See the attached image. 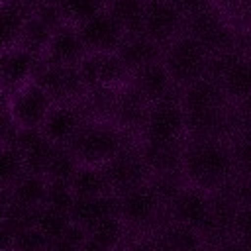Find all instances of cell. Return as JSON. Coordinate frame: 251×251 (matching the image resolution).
<instances>
[{"instance_id": "cell-1", "label": "cell", "mask_w": 251, "mask_h": 251, "mask_svg": "<svg viewBox=\"0 0 251 251\" xmlns=\"http://www.w3.org/2000/svg\"><path fill=\"white\" fill-rule=\"evenodd\" d=\"M233 171V149L220 137H192L184 143L182 175L190 186L216 192L229 182Z\"/></svg>"}, {"instance_id": "cell-2", "label": "cell", "mask_w": 251, "mask_h": 251, "mask_svg": "<svg viewBox=\"0 0 251 251\" xmlns=\"http://www.w3.org/2000/svg\"><path fill=\"white\" fill-rule=\"evenodd\" d=\"M80 165H96L104 167L110 159H114L124 147V129L116 124L94 120L84 122L78 133L69 143Z\"/></svg>"}, {"instance_id": "cell-3", "label": "cell", "mask_w": 251, "mask_h": 251, "mask_svg": "<svg viewBox=\"0 0 251 251\" xmlns=\"http://www.w3.org/2000/svg\"><path fill=\"white\" fill-rule=\"evenodd\" d=\"M210 59V51L192 35L175 39L163 55V63L173 82L182 88L208 76Z\"/></svg>"}, {"instance_id": "cell-4", "label": "cell", "mask_w": 251, "mask_h": 251, "mask_svg": "<svg viewBox=\"0 0 251 251\" xmlns=\"http://www.w3.org/2000/svg\"><path fill=\"white\" fill-rule=\"evenodd\" d=\"M184 131H186V112L180 100H175L171 96L151 104L143 127L145 143L165 145V143L182 141Z\"/></svg>"}, {"instance_id": "cell-5", "label": "cell", "mask_w": 251, "mask_h": 251, "mask_svg": "<svg viewBox=\"0 0 251 251\" xmlns=\"http://www.w3.org/2000/svg\"><path fill=\"white\" fill-rule=\"evenodd\" d=\"M118 200L120 218L127 224L129 229H147L149 226H155L163 210H167L165 200L149 180L120 194Z\"/></svg>"}, {"instance_id": "cell-6", "label": "cell", "mask_w": 251, "mask_h": 251, "mask_svg": "<svg viewBox=\"0 0 251 251\" xmlns=\"http://www.w3.org/2000/svg\"><path fill=\"white\" fill-rule=\"evenodd\" d=\"M33 80L45 88L53 102H73L88 90L78 65H53L47 59L37 61Z\"/></svg>"}, {"instance_id": "cell-7", "label": "cell", "mask_w": 251, "mask_h": 251, "mask_svg": "<svg viewBox=\"0 0 251 251\" xmlns=\"http://www.w3.org/2000/svg\"><path fill=\"white\" fill-rule=\"evenodd\" d=\"M102 169L106 173L110 190L116 196H120V194L127 192V190L147 182L149 180V173H151V169H149V165L145 161L143 149L129 147V145H126Z\"/></svg>"}, {"instance_id": "cell-8", "label": "cell", "mask_w": 251, "mask_h": 251, "mask_svg": "<svg viewBox=\"0 0 251 251\" xmlns=\"http://www.w3.org/2000/svg\"><path fill=\"white\" fill-rule=\"evenodd\" d=\"M212 78H216L224 92L233 100L251 98V61L229 51H220L210 59Z\"/></svg>"}, {"instance_id": "cell-9", "label": "cell", "mask_w": 251, "mask_h": 251, "mask_svg": "<svg viewBox=\"0 0 251 251\" xmlns=\"http://www.w3.org/2000/svg\"><path fill=\"white\" fill-rule=\"evenodd\" d=\"M53 104V98L35 80L16 88L8 100L10 114L18 127H41Z\"/></svg>"}, {"instance_id": "cell-10", "label": "cell", "mask_w": 251, "mask_h": 251, "mask_svg": "<svg viewBox=\"0 0 251 251\" xmlns=\"http://www.w3.org/2000/svg\"><path fill=\"white\" fill-rule=\"evenodd\" d=\"M212 210V194L196 188V186H182L167 206V214L171 222L180 226L192 227L202 231Z\"/></svg>"}, {"instance_id": "cell-11", "label": "cell", "mask_w": 251, "mask_h": 251, "mask_svg": "<svg viewBox=\"0 0 251 251\" xmlns=\"http://www.w3.org/2000/svg\"><path fill=\"white\" fill-rule=\"evenodd\" d=\"M78 71L88 90L118 88L129 75L118 53H86V57L78 63Z\"/></svg>"}, {"instance_id": "cell-12", "label": "cell", "mask_w": 251, "mask_h": 251, "mask_svg": "<svg viewBox=\"0 0 251 251\" xmlns=\"http://www.w3.org/2000/svg\"><path fill=\"white\" fill-rule=\"evenodd\" d=\"M78 33L88 53H116L126 37L124 27L110 12H98L82 22Z\"/></svg>"}, {"instance_id": "cell-13", "label": "cell", "mask_w": 251, "mask_h": 251, "mask_svg": "<svg viewBox=\"0 0 251 251\" xmlns=\"http://www.w3.org/2000/svg\"><path fill=\"white\" fill-rule=\"evenodd\" d=\"M149 108H151V104L145 100V96L133 84H129L116 92L110 116L120 129H124V131L139 129L143 133Z\"/></svg>"}, {"instance_id": "cell-14", "label": "cell", "mask_w": 251, "mask_h": 251, "mask_svg": "<svg viewBox=\"0 0 251 251\" xmlns=\"http://www.w3.org/2000/svg\"><path fill=\"white\" fill-rule=\"evenodd\" d=\"M180 27V12L171 0H147L143 33L157 43L171 41Z\"/></svg>"}, {"instance_id": "cell-15", "label": "cell", "mask_w": 251, "mask_h": 251, "mask_svg": "<svg viewBox=\"0 0 251 251\" xmlns=\"http://www.w3.org/2000/svg\"><path fill=\"white\" fill-rule=\"evenodd\" d=\"M82 124L84 120L76 106H73L71 102H55L45 122L41 124V131L53 143L69 145L73 137L78 133V129L82 127Z\"/></svg>"}, {"instance_id": "cell-16", "label": "cell", "mask_w": 251, "mask_h": 251, "mask_svg": "<svg viewBox=\"0 0 251 251\" xmlns=\"http://www.w3.org/2000/svg\"><path fill=\"white\" fill-rule=\"evenodd\" d=\"M116 53L122 59V63L126 65V69L129 71V75H133L135 71H139L147 65L159 63V59H161L159 43L153 41L151 37H147L143 31L126 33V37L120 43Z\"/></svg>"}, {"instance_id": "cell-17", "label": "cell", "mask_w": 251, "mask_h": 251, "mask_svg": "<svg viewBox=\"0 0 251 251\" xmlns=\"http://www.w3.org/2000/svg\"><path fill=\"white\" fill-rule=\"evenodd\" d=\"M86 53L88 51L80 39L78 29L61 25L51 35V41L45 49V59L53 65H78Z\"/></svg>"}, {"instance_id": "cell-18", "label": "cell", "mask_w": 251, "mask_h": 251, "mask_svg": "<svg viewBox=\"0 0 251 251\" xmlns=\"http://www.w3.org/2000/svg\"><path fill=\"white\" fill-rule=\"evenodd\" d=\"M112 216H120V200L116 194L76 198L71 208V220L84 229Z\"/></svg>"}, {"instance_id": "cell-19", "label": "cell", "mask_w": 251, "mask_h": 251, "mask_svg": "<svg viewBox=\"0 0 251 251\" xmlns=\"http://www.w3.org/2000/svg\"><path fill=\"white\" fill-rule=\"evenodd\" d=\"M35 67H37L35 53L27 51V49H24L20 45H14V47L4 49V53H2V65H0L4 86L16 90V88L24 86L25 82L33 80Z\"/></svg>"}, {"instance_id": "cell-20", "label": "cell", "mask_w": 251, "mask_h": 251, "mask_svg": "<svg viewBox=\"0 0 251 251\" xmlns=\"http://www.w3.org/2000/svg\"><path fill=\"white\" fill-rule=\"evenodd\" d=\"M131 84L145 96V100L149 104H155L159 100L171 98V92L176 86L173 82V78H171L165 63H161V61L135 71L133 73V78H131Z\"/></svg>"}, {"instance_id": "cell-21", "label": "cell", "mask_w": 251, "mask_h": 251, "mask_svg": "<svg viewBox=\"0 0 251 251\" xmlns=\"http://www.w3.org/2000/svg\"><path fill=\"white\" fill-rule=\"evenodd\" d=\"M188 27H190V35L194 39H198L210 53L226 51V47L229 43V33L226 31L220 18H216L212 12L200 10V12L192 14Z\"/></svg>"}, {"instance_id": "cell-22", "label": "cell", "mask_w": 251, "mask_h": 251, "mask_svg": "<svg viewBox=\"0 0 251 251\" xmlns=\"http://www.w3.org/2000/svg\"><path fill=\"white\" fill-rule=\"evenodd\" d=\"M47 188H49V180L45 175L39 173H25L22 175L10 188H4V194H8V198L31 206V208H39L45 204L47 198Z\"/></svg>"}, {"instance_id": "cell-23", "label": "cell", "mask_w": 251, "mask_h": 251, "mask_svg": "<svg viewBox=\"0 0 251 251\" xmlns=\"http://www.w3.org/2000/svg\"><path fill=\"white\" fill-rule=\"evenodd\" d=\"M29 4L27 0H4L2 4V43L4 49L18 45L24 25L29 20Z\"/></svg>"}, {"instance_id": "cell-24", "label": "cell", "mask_w": 251, "mask_h": 251, "mask_svg": "<svg viewBox=\"0 0 251 251\" xmlns=\"http://www.w3.org/2000/svg\"><path fill=\"white\" fill-rule=\"evenodd\" d=\"M69 184H71L76 198L112 194L104 169L96 167V165H80Z\"/></svg>"}, {"instance_id": "cell-25", "label": "cell", "mask_w": 251, "mask_h": 251, "mask_svg": "<svg viewBox=\"0 0 251 251\" xmlns=\"http://www.w3.org/2000/svg\"><path fill=\"white\" fill-rule=\"evenodd\" d=\"M127 231H129L127 224L120 216H112V218H106V220L94 224L92 227H88L86 235H88L90 241H94V243H98L106 249L120 251L126 245Z\"/></svg>"}, {"instance_id": "cell-26", "label": "cell", "mask_w": 251, "mask_h": 251, "mask_svg": "<svg viewBox=\"0 0 251 251\" xmlns=\"http://www.w3.org/2000/svg\"><path fill=\"white\" fill-rule=\"evenodd\" d=\"M80 161L76 159V155L73 153V149L69 145H55V151L45 167V176L47 180H61V182H71V178L75 176V173L78 171Z\"/></svg>"}, {"instance_id": "cell-27", "label": "cell", "mask_w": 251, "mask_h": 251, "mask_svg": "<svg viewBox=\"0 0 251 251\" xmlns=\"http://www.w3.org/2000/svg\"><path fill=\"white\" fill-rule=\"evenodd\" d=\"M110 14L118 20L126 33L143 31L145 2L143 0H114L110 4Z\"/></svg>"}, {"instance_id": "cell-28", "label": "cell", "mask_w": 251, "mask_h": 251, "mask_svg": "<svg viewBox=\"0 0 251 251\" xmlns=\"http://www.w3.org/2000/svg\"><path fill=\"white\" fill-rule=\"evenodd\" d=\"M47 237L37 226L20 229L16 233L2 231V251H47Z\"/></svg>"}, {"instance_id": "cell-29", "label": "cell", "mask_w": 251, "mask_h": 251, "mask_svg": "<svg viewBox=\"0 0 251 251\" xmlns=\"http://www.w3.org/2000/svg\"><path fill=\"white\" fill-rule=\"evenodd\" d=\"M73 224L71 214L67 210L43 204L37 208V218H35V226L43 231V235L47 237V241L55 239L59 233H63L69 226Z\"/></svg>"}, {"instance_id": "cell-30", "label": "cell", "mask_w": 251, "mask_h": 251, "mask_svg": "<svg viewBox=\"0 0 251 251\" xmlns=\"http://www.w3.org/2000/svg\"><path fill=\"white\" fill-rule=\"evenodd\" d=\"M51 35H53V29L45 22H41L37 16H31L27 20V24L24 25V29H22L18 45L37 55V53L47 49V45L51 41Z\"/></svg>"}, {"instance_id": "cell-31", "label": "cell", "mask_w": 251, "mask_h": 251, "mask_svg": "<svg viewBox=\"0 0 251 251\" xmlns=\"http://www.w3.org/2000/svg\"><path fill=\"white\" fill-rule=\"evenodd\" d=\"M27 171H25L22 153L12 143H4V147H2V186L10 188Z\"/></svg>"}, {"instance_id": "cell-32", "label": "cell", "mask_w": 251, "mask_h": 251, "mask_svg": "<svg viewBox=\"0 0 251 251\" xmlns=\"http://www.w3.org/2000/svg\"><path fill=\"white\" fill-rule=\"evenodd\" d=\"M86 239V229L73 222L63 233H59L47 243V251H82Z\"/></svg>"}, {"instance_id": "cell-33", "label": "cell", "mask_w": 251, "mask_h": 251, "mask_svg": "<svg viewBox=\"0 0 251 251\" xmlns=\"http://www.w3.org/2000/svg\"><path fill=\"white\" fill-rule=\"evenodd\" d=\"M100 4L102 0H63L61 8L65 14V20H75L82 24L100 12Z\"/></svg>"}, {"instance_id": "cell-34", "label": "cell", "mask_w": 251, "mask_h": 251, "mask_svg": "<svg viewBox=\"0 0 251 251\" xmlns=\"http://www.w3.org/2000/svg\"><path fill=\"white\" fill-rule=\"evenodd\" d=\"M75 200H76V196H75V192H73V188H71L69 182L49 180L45 204L55 206V208H61V210H67V212L71 214V208H73Z\"/></svg>"}, {"instance_id": "cell-35", "label": "cell", "mask_w": 251, "mask_h": 251, "mask_svg": "<svg viewBox=\"0 0 251 251\" xmlns=\"http://www.w3.org/2000/svg\"><path fill=\"white\" fill-rule=\"evenodd\" d=\"M171 2L180 14H190V16L204 10V4H206V0H171Z\"/></svg>"}, {"instance_id": "cell-36", "label": "cell", "mask_w": 251, "mask_h": 251, "mask_svg": "<svg viewBox=\"0 0 251 251\" xmlns=\"http://www.w3.org/2000/svg\"><path fill=\"white\" fill-rule=\"evenodd\" d=\"M212 251H249L239 239H227V241H224V243H220V245H214V249Z\"/></svg>"}, {"instance_id": "cell-37", "label": "cell", "mask_w": 251, "mask_h": 251, "mask_svg": "<svg viewBox=\"0 0 251 251\" xmlns=\"http://www.w3.org/2000/svg\"><path fill=\"white\" fill-rule=\"evenodd\" d=\"M82 251H112V249H106V247H102V245H98V243H94V241L86 239V243H84Z\"/></svg>"}, {"instance_id": "cell-38", "label": "cell", "mask_w": 251, "mask_h": 251, "mask_svg": "<svg viewBox=\"0 0 251 251\" xmlns=\"http://www.w3.org/2000/svg\"><path fill=\"white\" fill-rule=\"evenodd\" d=\"M192 251H212V249H210V247L204 243V245H200V247H196V249H192Z\"/></svg>"}]
</instances>
